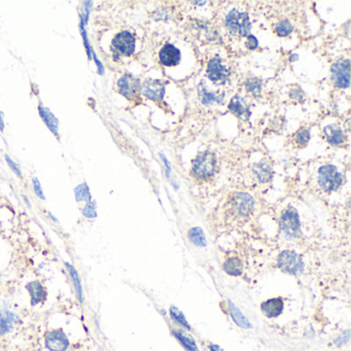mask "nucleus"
<instances>
[{
	"label": "nucleus",
	"instance_id": "bb28decb",
	"mask_svg": "<svg viewBox=\"0 0 351 351\" xmlns=\"http://www.w3.org/2000/svg\"><path fill=\"white\" fill-rule=\"evenodd\" d=\"M199 95H200V98H201V101L203 104L205 105H210V104H213V103H220L222 102V98H220V96L216 95L215 93H210L208 92V91L206 90V88L203 86H200L199 88Z\"/></svg>",
	"mask_w": 351,
	"mask_h": 351
},
{
	"label": "nucleus",
	"instance_id": "20e7f679",
	"mask_svg": "<svg viewBox=\"0 0 351 351\" xmlns=\"http://www.w3.org/2000/svg\"><path fill=\"white\" fill-rule=\"evenodd\" d=\"M280 231L286 239H295L301 233V223L295 208H287L280 218Z\"/></svg>",
	"mask_w": 351,
	"mask_h": 351
},
{
	"label": "nucleus",
	"instance_id": "c85d7f7f",
	"mask_svg": "<svg viewBox=\"0 0 351 351\" xmlns=\"http://www.w3.org/2000/svg\"><path fill=\"white\" fill-rule=\"evenodd\" d=\"M170 316L172 317L173 320H175V322H176L177 324L181 325L182 327L187 328L188 330L191 329V327H190V325H189V323H188V320L186 319L184 313H182L177 307L172 306V307L170 308Z\"/></svg>",
	"mask_w": 351,
	"mask_h": 351
},
{
	"label": "nucleus",
	"instance_id": "e433bc0d",
	"mask_svg": "<svg viewBox=\"0 0 351 351\" xmlns=\"http://www.w3.org/2000/svg\"><path fill=\"white\" fill-rule=\"evenodd\" d=\"M257 45H258L257 39L253 35H248L247 40H246V47L249 50H255L257 48Z\"/></svg>",
	"mask_w": 351,
	"mask_h": 351
},
{
	"label": "nucleus",
	"instance_id": "dca6fc26",
	"mask_svg": "<svg viewBox=\"0 0 351 351\" xmlns=\"http://www.w3.org/2000/svg\"><path fill=\"white\" fill-rule=\"evenodd\" d=\"M284 308V302L281 298H272L262 303L261 309L263 313L269 317L274 318L279 316Z\"/></svg>",
	"mask_w": 351,
	"mask_h": 351
},
{
	"label": "nucleus",
	"instance_id": "2eb2a0df",
	"mask_svg": "<svg viewBox=\"0 0 351 351\" xmlns=\"http://www.w3.org/2000/svg\"><path fill=\"white\" fill-rule=\"evenodd\" d=\"M161 63L165 66H175L180 60V52L172 44H165L159 54Z\"/></svg>",
	"mask_w": 351,
	"mask_h": 351
},
{
	"label": "nucleus",
	"instance_id": "6e6552de",
	"mask_svg": "<svg viewBox=\"0 0 351 351\" xmlns=\"http://www.w3.org/2000/svg\"><path fill=\"white\" fill-rule=\"evenodd\" d=\"M332 80L335 86H337L340 89H346L350 84V63L349 60H340L337 61L332 66Z\"/></svg>",
	"mask_w": 351,
	"mask_h": 351
},
{
	"label": "nucleus",
	"instance_id": "6ab92c4d",
	"mask_svg": "<svg viewBox=\"0 0 351 351\" xmlns=\"http://www.w3.org/2000/svg\"><path fill=\"white\" fill-rule=\"evenodd\" d=\"M243 263L240 258L236 256L229 257L224 264V270L231 276H239L243 273Z\"/></svg>",
	"mask_w": 351,
	"mask_h": 351
},
{
	"label": "nucleus",
	"instance_id": "39448f33",
	"mask_svg": "<svg viewBox=\"0 0 351 351\" xmlns=\"http://www.w3.org/2000/svg\"><path fill=\"white\" fill-rule=\"evenodd\" d=\"M277 266L282 272L291 275H296L303 271L302 258L294 250L282 251L277 258Z\"/></svg>",
	"mask_w": 351,
	"mask_h": 351
},
{
	"label": "nucleus",
	"instance_id": "0eeeda50",
	"mask_svg": "<svg viewBox=\"0 0 351 351\" xmlns=\"http://www.w3.org/2000/svg\"><path fill=\"white\" fill-rule=\"evenodd\" d=\"M112 47L121 56H131L135 51V37L129 31H121L114 37Z\"/></svg>",
	"mask_w": 351,
	"mask_h": 351
},
{
	"label": "nucleus",
	"instance_id": "9b49d317",
	"mask_svg": "<svg viewBox=\"0 0 351 351\" xmlns=\"http://www.w3.org/2000/svg\"><path fill=\"white\" fill-rule=\"evenodd\" d=\"M207 75L213 83L225 84L229 78V75H230V72L222 64L221 59L213 58L208 63Z\"/></svg>",
	"mask_w": 351,
	"mask_h": 351
},
{
	"label": "nucleus",
	"instance_id": "58836bf2",
	"mask_svg": "<svg viewBox=\"0 0 351 351\" xmlns=\"http://www.w3.org/2000/svg\"><path fill=\"white\" fill-rule=\"evenodd\" d=\"M209 349H210V351H225L222 347H220V346L217 345V344H211V345L209 346Z\"/></svg>",
	"mask_w": 351,
	"mask_h": 351
},
{
	"label": "nucleus",
	"instance_id": "a211bd4d",
	"mask_svg": "<svg viewBox=\"0 0 351 351\" xmlns=\"http://www.w3.org/2000/svg\"><path fill=\"white\" fill-rule=\"evenodd\" d=\"M38 113H39L40 117L43 120V123L47 125L49 130L55 136L58 137L59 136V133H58L59 120H58V118L53 115V113L48 108H43V106H41V105L38 106Z\"/></svg>",
	"mask_w": 351,
	"mask_h": 351
},
{
	"label": "nucleus",
	"instance_id": "aec40b11",
	"mask_svg": "<svg viewBox=\"0 0 351 351\" xmlns=\"http://www.w3.org/2000/svg\"><path fill=\"white\" fill-rule=\"evenodd\" d=\"M228 303H229V311H230V315H231L232 319L234 320V323L242 329H251L252 326L249 323V320L243 315V313L235 306V305L231 301H229Z\"/></svg>",
	"mask_w": 351,
	"mask_h": 351
},
{
	"label": "nucleus",
	"instance_id": "72a5a7b5",
	"mask_svg": "<svg viewBox=\"0 0 351 351\" xmlns=\"http://www.w3.org/2000/svg\"><path fill=\"white\" fill-rule=\"evenodd\" d=\"M32 184H33L34 192H35V194L37 195V197L39 198V199H41V200H45V197H44V195H43V191H42V188H41V185H40V182H39L38 178L33 177V178H32Z\"/></svg>",
	"mask_w": 351,
	"mask_h": 351
},
{
	"label": "nucleus",
	"instance_id": "5701e85b",
	"mask_svg": "<svg viewBox=\"0 0 351 351\" xmlns=\"http://www.w3.org/2000/svg\"><path fill=\"white\" fill-rule=\"evenodd\" d=\"M65 267L69 273V275L72 279V282H73V286H74V289H75V295L76 297H78L79 301L81 303H83V285H82V282H81V278H80V275H79V272L78 270H76L71 264L69 263H65Z\"/></svg>",
	"mask_w": 351,
	"mask_h": 351
},
{
	"label": "nucleus",
	"instance_id": "4468645a",
	"mask_svg": "<svg viewBox=\"0 0 351 351\" xmlns=\"http://www.w3.org/2000/svg\"><path fill=\"white\" fill-rule=\"evenodd\" d=\"M26 289L30 295V303H31V306H36V305L47 300V289H45L41 282L37 280L30 281L26 284Z\"/></svg>",
	"mask_w": 351,
	"mask_h": 351
},
{
	"label": "nucleus",
	"instance_id": "c9c22d12",
	"mask_svg": "<svg viewBox=\"0 0 351 351\" xmlns=\"http://www.w3.org/2000/svg\"><path fill=\"white\" fill-rule=\"evenodd\" d=\"M349 338H350V334H349V331H346L343 333V335H341L340 337L338 339H336L335 340V343L341 346V345H344L346 344L348 341H349Z\"/></svg>",
	"mask_w": 351,
	"mask_h": 351
},
{
	"label": "nucleus",
	"instance_id": "a19ab883",
	"mask_svg": "<svg viewBox=\"0 0 351 351\" xmlns=\"http://www.w3.org/2000/svg\"><path fill=\"white\" fill-rule=\"evenodd\" d=\"M23 197H24V200H25V202H26V203H27V205H28V206H29V207H30V203H29V201H28V199H27V198H26V197H25V196H23Z\"/></svg>",
	"mask_w": 351,
	"mask_h": 351
},
{
	"label": "nucleus",
	"instance_id": "4c0bfd02",
	"mask_svg": "<svg viewBox=\"0 0 351 351\" xmlns=\"http://www.w3.org/2000/svg\"><path fill=\"white\" fill-rule=\"evenodd\" d=\"M92 57H93V59H94V61H95V63H96V65H97V68H98V73L102 75V74L104 73V68H103L102 63H101L100 61L98 60L97 55L95 54V52H94V51H92Z\"/></svg>",
	"mask_w": 351,
	"mask_h": 351
},
{
	"label": "nucleus",
	"instance_id": "1a4fd4ad",
	"mask_svg": "<svg viewBox=\"0 0 351 351\" xmlns=\"http://www.w3.org/2000/svg\"><path fill=\"white\" fill-rule=\"evenodd\" d=\"M44 344L50 351H66L69 347V340L63 330H52L45 334Z\"/></svg>",
	"mask_w": 351,
	"mask_h": 351
},
{
	"label": "nucleus",
	"instance_id": "f8f14e48",
	"mask_svg": "<svg viewBox=\"0 0 351 351\" xmlns=\"http://www.w3.org/2000/svg\"><path fill=\"white\" fill-rule=\"evenodd\" d=\"M165 86L166 83L160 80H147L142 86V93L146 98L158 101L164 97Z\"/></svg>",
	"mask_w": 351,
	"mask_h": 351
},
{
	"label": "nucleus",
	"instance_id": "b1692460",
	"mask_svg": "<svg viewBox=\"0 0 351 351\" xmlns=\"http://www.w3.org/2000/svg\"><path fill=\"white\" fill-rule=\"evenodd\" d=\"M172 334L188 351H199L192 336L186 334L184 331H173Z\"/></svg>",
	"mask_w": 351,
	"mask_h": 351
},
{
	"label": "nucleus",
	"instance_id": "9d476101",
	"mask_svg": "<svg viewBox=\"0 0 351 351\" xmlns=\"http://www.w3.org/2000/svg\"><path fill=\"white\" fill-rule=\"evenodd\" d=\"M118 92L128 99H133L139 92L140 83L130 73L125 74L117 82Z\"/></svg>",
	"mask_w": 351,
	"mask_h": 351
},
{
	"label": "nucleus",
	"instance_id": "f704fd0d",
	"mask_svg": "<svg viewBox=\"0 0 351 351\" xmlns=\"http://www.w3.org/2000/svg\"><path fill=\"white\" fill-rule=\"evenodd\" d=\"M5 161H6V163H7V165L9 166V168H10V169L12 170V172L14 173V174H16L17 176H19L20 178L22 177V172H21V170H20V168H19V166L16 164V163H14L7 155H5Z\"/></svg>",
	"mask_w": 351,
	"mask_h": 351
},
{
	"label": "nucleus",
	"instance_id": "a878e982",
	"mask_svg": "<svg viewBox=\"0 0 351 351\" xmlns=\"http://www.w3.org/2000/svg\"><path fill=\"white\" fill-rule=\"evenodd\" d=\"M74 196H75V200L78 202H83V201L88 202L90 200H92V196H91L90 189L86 182H83V184L79 185L74 189Z\"/></svg>",
	"mask_w": 351,
	"mask_h": 351
},
{
	"label": "nucleus",
	"instance_id": "c756f323",
	"mask_svg": "<svg viewBox=\"0 0 351 351\" xmlns=\"http://www.w3.org/2000/svg\"><path fill=\"white\" fill-rule=\"evenodd\" d=\"M293 30H294V27L288 21H280L275 26V31H276L277 35L281 36V37H284V36H287L288 34H291Z\"/></svg>",
	"mask_w": 351,
	"mask_h": 351
},
{
	"label": "nucleus",
	"instance_id": "412c9836",
	"mask_svg": "<svg viewBox=\"0 0 351 351\" xmlns=\"http://www.w3.org/2000/svg\"><path fill=\"white\" fill-rule=\"evenodd\" d=\"M253 173L261 182H268L272 178V170L271 166L268 162L262 161L253 165Z\"/></svg>",
	"mask_w": 351,
	"mask_h": 351
},
{
	"label": "nucleus",
	"instance_id": "4be33fe9",
	"mask_svg": "<svg viewBox=\"0 0 351 351\" xmlns=\"http://www.w3.org/2000/svg\"><path fill=\"white\" fill-rule=\"evenodd\" d=\"M325 135L327 137V140L332 145H340L344 141V133L341 129L335 127L333 125L328 126L325 128Z\"/></svg>",
	"mask_w": 351,
	"mask_h": 351
},
{
	"label": "nucleus",
	"instance_id": "f3484780",
	"mask_svg": "<svg viewBox=\"0 0 351 351\" xmlns=\"http://www.w3.org/2000/svg\"><path fill=\"white\" fill-rule=\"evenodd\" d=\"M229 110H230V112L234 116H236L239 118H242L243 120H247L250 117V111L248 105L246 104L245 100H243L239 96H236L231 100L230 104H229Z\"/></svg>",
	"mask_w": 351,
	"mask_h": 351
},
{
	"label": "nucleus",
	"instance_id": "393cba45",
	"mask_svg": "<svg viewBox=\"0 0 351 351\" xmlns=\"http://www.w3.org/2000/svg\"><path fill=\"white\" fill-rule=\"evenodd\" d=\"M189 238L196 246L204 247L206 246V237L201 228H192L189 231Z\"/></svg>",
	"mask_w": 351,
	"mask_h": 351
},
{
	"label": "nucleus",
	"instance_id": "2f4dec72",
	"mask_svg": "<svg viewBox=\"0 0 351 351\" xmlns=\"http://www.w3.org/2000/svg\"><path fill=\"white\" fill-rule=\"evenodd\" d=\"M80 29H81V33H82V37H83V41H84V45L87 51V55L89 60H92V47H91V44L89 42V38H88V34H87V30H86V24L81 21L80 23Z\"/></svg>",
	"mask_w": 351,
	"mask_h": 351
},
{
	"label": "nucleus",
	"instance_id": "ea45409f",
	"mask_svg": "<svg viewBox=\"0 0 351 351\" xmlns=\"http://www.w3.org/2000/svg\"><path fill=\"white\" fill-rule=\"evenodd\" d=\"M49 217H50V218H51V219H52V220H53V221H54L55 223H58V220H57V219H56V218H55V217H54V216L52 215V213H51V212H49Z\"/></svg>",
	"mask_w": 351,
	"mask_h": 351
},
{
	"label": "nucleus",
	"instance_id": "7c9ffc66",
	"mask_svg": "<svg viewBox=\"0 0 351 351\" xmlns=\"http://www.w3.org/2000/svg\"><path fill=\"white\" fill-rule=\"evenodd\" d=\"M83 216L87 219H96L97 218V209H96V202L90 200L86 203L82 210Z\"/></svg>",
	"mask_w": 351,
	"mask_h": 351
},
{
	"label": "nucleus",
	"instance_id": "473e14b6",
	"mask_svg": "<svg viewBox=\"0 0 351 351\" xmlns=\"http://www.w3.org/2000/svg\"><path fill=\"white\" fill-rule=\"evenodd\" d=\"M295 140L301 146L306 145L310 140V132L307 129H300L295 134Z\"/></svg>",
	"mask_w": 351,
	"mask_h": 351
},
{
	"label": "nucleus",
	"instance_id": "f257e3e1",
	"mask_svg": "<svg viewBox=\"0 0 351 351\" xmlns=\"http://www.w3.org/2000/svg\"><path fill=\"white\" fill-rule=\"evenodd\" d=\"M217 170V158L212 151L200 152L192 165V175L197 179L206 180L215 175Z\"/></svg>",
	"mask_w": 351,
	"mask_h": 351
},
{
	"label": "nucleus",
	"instance_id": "cd10ccee",
	"mask_svg": "<svg viewBox=\"0 0 351 351\" xmlns=\"http://www.w3.org/2000/svg\"><path fill=\"white\" fill-rule=\"evenodd\" d=\"M248 92L254 97H258L262 92V82L258 79H250L245 84Z\"/></svg>",
	"mask_w": 351,
	"mask_h": 351
},
{
	"label": "nucleus",
	"instance_id": "423d86ee",
	"mask_svg": "<svg viewBox=\"0 0 351 351\" xmlns=\"http://www.w3.org/2000/svg\"><path fill=\"white\" fill-rule=\"evenodd\" d=\"M254 207L253 198L246 193L236 194L231 202V208L234 215L238 218L244 219L251 215Z\"/></svg>",
	"mask_w": 351,
	"mask_h": 351
},
{
	"label": "nucleus",
	"instance_id": "ddd939ff",
	"mask_svg": "<svg viewBox=\"0 0 351 351\" xmlns=\"http://www.w3.org/2000/svg\"><path fill=\"white\" fill-rule=\"evenodd\" d=\"M17 315L9 308L6 302H0V335H6L13 329Z\"/></svg>",
	"mask_w": 351,
	"mask_h": 351
},
{
	"label": "nucleus",
	"instance_id": "7ed1b4c3",
	"mask_svg": "<svg viewBox=\"0 0 351 351\" xmlns=\"http://www.w3.org/2000/svg\"><path fill=\"white\" fill-rule=\"evenodd\" d=\"M343 182V176L333 165H326L318 170V184L326 192L337 191Z\"/></svg>",
	"mask_w": 351,
	"mask_h": 351
},
{
	"label": "nucleus",
	"instance_id": "f03ea898",
	"mask_svg": "<svg viewBox=\"0 0 351 351\" xmlns=\"http://www.w3.org/2000/svg\"><path fill=\"white\" fill-rule=\"evenodd\" d=\"M226 26L233 36L245 37L248 36L251 29L249 17L246 12H241L233 9L228 13L226 18Z\"/></svg>",
	"mask_w": 351,
	"mask_h": 351
}]
</instances>
